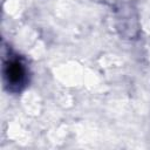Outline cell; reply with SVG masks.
<instances>
[{"mask_svg": "<svg viewBox=\"0 0 150 150\" xmlns=\"http://www.w3.org/2000/svg\"><path fill=\"white\" fill-rule=\"evenodd\" d=\"M2 80L11 93L21 91L28 82V69L21 56L8 50L2 57Z\"/></svg>", "mask_w": 150, "mask_h": 150, "instance_id": "obj_1", "label": "cell"}]
</instances>
